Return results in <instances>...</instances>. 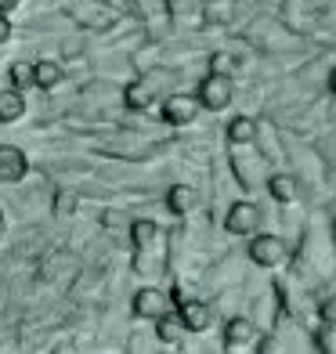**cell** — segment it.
Instances as JSON below:
<instances>
[{"mask_svg":"<svg viewBox=\"0 0 336 354\" xmlns=\"http://www.w3.org/2000/svg\"><path fill=\"white\" fill-rule=\"evenodd\" d=\"M196 102L203 105V109H210V112H221L224 105L232 102V76H217V73H210L199 84V94H196Z\"/></svg>","mask_w":336,"mask_h":354,"instance_id":"1","label":"cell"},{"mask_svg":"<svg viewBox=\"0 0 336 354\" xmlns=\"http://www.w3.org/2000/svg\"><path fill=\"white\" fill-rule=\"evenodd\" d=\"M250 261L257 268H279L286 261V246L279 235H253L250 239Z\"/></svg>","mask_w":336,"mask_h":354,"instance_id":"2","label":"cell"},{"mask_svg":"<svg viewBox=\"0 0 336 354\" xmlns=\"http://www.w3.org/2000/svg\"><path fill=\"white\" fill-rule=\"evenodd\" d=\"M257 224H261V210L243 199V203H232L228 217H224V232H228V235H253V232H257Z\"/></svg>","mask_w":336,"mask_h":354,"instance_id":"3","label":"cell"},{"mask_svg":"<svg viewBox=\"0 0 336 354\" xmlns=\"http://www.w3.org/2000/svg\"><path fill=\"white\" fill-rule=\"evenodd\" d=\"M253 340H261V326L246 315H235L224 322V344L228 347H250Z\"/></svg>","mask_w":336,"mask_h":354,"instance_id":"4","label":"cell"},{"mask_svg":"<svg viewBox=\"0 0 336 354\" xmlns=\"http://www.w3.org/2000/svg\"><path fill=\"white\" fill-rule=\"evenodd\" d=\"M167 300H170V297L163 293V289L145 286V289H138V293H134V315L156 322L159 315H167V311H170V308H167Z\"/></svg>","mask_w":336,"mask_h":354,"instance_id":"5","label":"cell"},{"mask_svg":"<svg viewBox=\"0 0 336 354\" xmlns=\"http://www.w3.org/2000/svg\"><path fill=\"white\" fill-rule=\"evenodd\" d=\"M199 116V102L192 98V94H170L163 102V120L174 123V127H185Z\"/></svg>","mask_w":336,"mask_h":354,"instance_id":"6","label":"cell"},{"mask_svg":"<svg viewBox=\"0 0 336 354\" xmlns=\"http://www.w3.org/2000/svg\"><path fill=\"white\" fill-rule=\"evenodd\" d=\"M178 318H181V326L185 333H203V329H210V304H203V300H185L181 308H178Z\"/></svg>","mask_w":336,"mask_h":354,"instance_id":"7","label":"cell"},{"mask_svg":"<svg viewBox=\"0 0 336 354\" xmlns=\"http://www.w3.org/2000/svg\"><path fill=\"white\" fill-rule=\"evenodd\" d=\"M26 177V156L22 149L15 145H0V181L11 185V181H22Z\"/></svg>","mask_w":336,"mask_h":354,"instance_id":"8","label":"cell"},{"mask_svg":"<svg viewBox=\"0 0 336 354\" xmlns=\"http://www.w3.org/2000/svg\"><path fill=\"white\" fill-rule=\"evenodd\" d=\"M156 336H159L163 344H181V340H185V326H181L178 311H167V315L156 318Z\"/></svg>","mask_w":336,"mask_h":354,"instance_id":"9","label":"cell"},{"mask_svg":"<svg viewBox=\"0 0 336 354\" xmlns=\"http://www.w3.org/2000/svg\"><path fill=\"white\" fill-rule=\"evenodd\" d=\"M26 112V102L19 91H0V123H15Z\"/></svg>","mask_w":336,"mask_h":354,"instance_id":"10","label":"cell"},{"mask_svg":"<svg viewBox=\"0 0 336 354\" xmlns=\"http://www.w3.org/2000/svg\"><path fill=\"white\" fill-rule=\"evenodd\" d=\"M167 206H170L174 214H188L192 206H196V192H192L188 185H174L167 192Z\"/></svg>","mask_w":336,"mask_h":354,"instance_id":"11","label":"cell"},{"mask_svg":"<svg viewBox=\"0 0 336 354\" xmlns=\"http://www.w3.org/2000/svg\"><path fill=\"white\" fill-rule=\"evenodd\" d=\"M131 235H134V250H152L156 246V239H159V228L152 221H134V228H131Z\"/></svg>","mask_w":336,"mask_h":354,"instance_id":"12","label":"cell"},{"mask_svg":"<svg viewBox=\"0 0 336 354\" xmlns=\"http://www.w3.org/2000/svg\"><path fill=\"white\" fill-rule=\"evenodd\" d=\"M268 192H271V196H275L279 203H293V199H297V181H293V177L275 174V177L268 181Z\"/></svg>","mask_w":336,"mask_h":354,"instance_id":"13","label":"cell"},{"mask_svg":"<svg viewBox=\"0 0 336 354\" xmlns=\"http://www.w3.org/2000/svg\"><path fill=\"white\" fill-rule=\"evenodd\" d=\"M58 80H62V69L55 66V62H37V66H33V84L37 87H55L58 84Z\"/></svg>","mask_w":336,"mask_h":354,"instance_id":"14","label":"cell"},{"mask_svg":"<svg viewBox=\"0 0 336 354\" xmlns=\"http://www.w3.org/2000/svg\"><path fill=\"white\" fill-rule=\"evenodd\" d=\"M152 98H156V91H152L149 80L131 84V91H127V105H131V109H145V105H152Z\"/></svg>","mask_w":336,"mask_h":354,"instance_id":"15","label":"cell"},{"mask_svg":"<svg viewBox=\"0 0 336 354\" xmlns=\"http://www.w3.org/2000/svg\"><path fill=\"white\" fill-rule=\"evenodd\" d=\"M253 134H257V127H253L250 116H235L232 127H228V141H232V145H243V141H250Z\"/></svg>","mask_w":336,"mask_h":354,"instance_id":"16","label":"cell"},{"mask_svg":"<svg viewBox=\"0 0 336 354\" xmlns=\"http://www.w3.org/2000/svg\"><path fill=\"white\" fill-rule=\"evenodd\" d=\"M11 84H15V91L33 87V66H29V62H15L11 66Z\"/></svg>","mask_w":336,"mask_h":354,"instance_id":"17","label":"cell"},{"mask_svg":"<svg viewBox=\"0 0 336 354\" xmlns=\"http://www.w3.org/2000/svg\"><path fill=\"white\" fill-rule=\"evenodd\" d=\"M315 347L322 351V354H336V329H333V326L318 329V333H315Z\"/></svg>","mask_w":336,"mask_h":354,"instance_id":"18","label":"cell"},{"mask_svg":"<svg viewBox=\"0 0 336 354\" xmlns=\"http://www.w3.org/2000/svg\"><path fill=\"white\" fill-rule=\"evenodd\" d=\"M257 354H286V344L279 336H261V351Z\"/></svg>","mask_w":336,"mask_h":354,"instance_id":"19","label":"cell"},{"mask_svg":"<svg viewBox=\"0 0 336 354\" xmlns=\"http://www.w3.org/2000/svg\"><path fill=\"white\" fill-rule=\"evenodd\" d=\"M210 73L232 76V58H228V55H214V58H210Z\"/></svg>","mask_w":336,"mask_h":354,"instance_id":"20","label":"cell"},{"mask_svg":"<svg viewBox=\"0 0 336 354\" xmlns=\"http://www.w3.org/2000/svg\"><path fill=\"white\" fill-rule=\"evenodd\" d=\"M318 315H322L326 326H333V329H336V297H329V300L322 304V308H318Z\"/></svg>","mask_w":336,"mask_h":354,"instance_id":"21","label":"cell"},{"mask_svg":"<svg viewBox=\"0 0 336 354\" xmlns=\"http://www.w3.org/2000/svg\"><path fill=\"white\" fill-rule=\"evenodd\" d=\"M11 37V26H8V19H4V15H0V44H4Z\"/></svg>","mask_w":336,"mask_h":354,"instance_id":"22","label":"cell"},{"mask_svg":"<svg viewBox=\"0 0 336 354\" xmlns=\"http://www.w3.org/2000/svg\"><path fill=\"white\" fill-rule=\"evenodd\" d=\"M11 8H19V0H0V15H8Z\"/></svg>","mask_w":336,"mask_h":354,"instance_id":"23","label":"cell"},{"mask_svg":"<svg viewBox=\"0 0 336 354\" xmlns=\"http://www.w3.org/2000/svg\"><path fill=\"white\" fill-rule=\"evenodd\" d=\"M329 87L336 91V69H333V76H329Z\"/></svg>","mask_w":336,"mask_h":354,"instance_id":"24","label":"cell"},{"mask_svg":"<svg viewBox=\"0 0 336 354\" xmlns=\"http://www.w3.org/2000/svg\"><path fill=\"white\" fill-rule=\"evenodd\" d=\"M0 235H4V214H0Z\"/></svg>","mask_w":336,"mask_h":354,"instance_id":"25","label":"cell"}]
</instances>
